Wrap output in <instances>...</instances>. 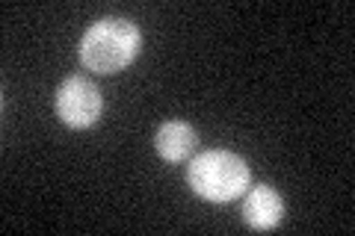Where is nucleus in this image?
Instances as JSON below:
<instances>
[{"instance_id": "nucleus-1", "label": "nucleus", "mask_w": 355, "mask_h": 236, "mask_svg": "<svg viewBox=\"0 0 355 236\" xmlns=\"http://www.w3.org/2000/svg\"><path fill=\"white\" fill-rule=\"evenodd\" d=\"M139 51L142 33L130 18H101L86 27L80 44H77V60L86 71L119 74L137 62Z\"/></svg>"}, {"instance_id": "nucleus-2", "label": "nucleus", "mask_w": 355, "mask_h": 236, "mask_svg": "<svg viewBox=\"0 0 355 236\" xmlns=\"http://www.w3.org/2000/svg\"><path fill=\"white\" fill-rule=\"evenodd\" d=\"M187 183L198 198L210 201V204H225V201L246 195L252 183V168L240 154L214 148L190 160Z\"/></svg>"}, {"instance_id": "nucleus-3", "label": "nucleus", "mask_w": 355, "mask_h": 236, "mask_svg": "<svg viewBox=\"0 0 355 236\" xmlns=\"http://www.w3.org/2000/svg\"><path fill=\"white\" fill-rule=\"evenodd\" d=\"M53 112L62 125L74 130H89L95 127L104 116V98L101 89L86 77H69L62 80L57 95H53Z\"/></svg>"}, {"instance_id": "nucleus-4", "label": "nucleus", "mask_w": 355, "mask_h": 236, "mask_svg": "<svg viewBox=\"0 0 355 236\" xmlns=\"http://www.w3.org/2000/svg\"><path fill=\"white\" fill-rule=\"evenodd\" d=\"M284 219V198L279 189H272L270 183H258L246 189V201H243V221L252 230H275Z\"/></svg>"}, {"instance_id": "nucleus-5", "label": "nucleus", "mask_w": 355, "mask_h": 236, "mask_svg": "<svg viewBox=\"0 0 355 236\" xmlns=\"http://www.w3.org/2000/svg\"><path fill=\"white\" fill-rule=\"evenodd\" d=\"M198 145V133L190 121H166V125L157 127L154 133V151L160 154V160L166 163H187L193 156Z\"/></svg>"}]
</instances>
